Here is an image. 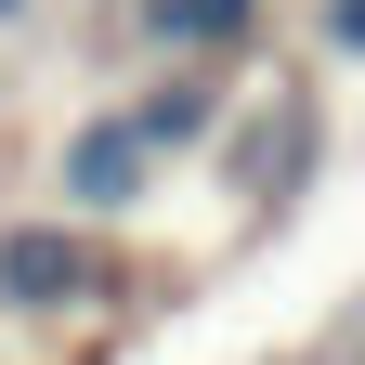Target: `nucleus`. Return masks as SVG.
Wrapping results in <instances>:
<instances>
[{"mask_svg": "<svg viewBox=\"0 0 365 365\" xmlns=\"http://www.w3.org/2000/svg\"><path fill=\"white\" fill-rule=\"evenodd\" d=\"M327 39H339V53H365V0H327Z\"/></svg>", "mask_w": 365, "mask_h": 365, "instance_id": "nucleus-5", "label": "nucleus"}, {"mask_svg": "<svg viewBox=\"0 0 365 365\" xmlns=\"http://www.w3.org/2000/svg\"><path fill=\"white\" fill-rule=\"evenodd\" d=\"M144 170H157V144H144L130 118H78V144H66V196H78V209H130Z\"/></svg>", "mask_w": 365, "mask_h": 365, "instance_id": "nucleus-2", "label": "nucleus"}, {"mask_svg": "<svg viewBox=\"0 0 365 365\" xmlns=\"http://www.w3.org/2000/svg\"><path fill=\"white\" fill-rule=\"evenodd\" d=\"M209 118H222V91H209V78H170L157 105H130V130H144L157 157H182V144H209Z\"/></svg>", "mask_w": 365, "mask_h": 365, "instance_id": "nucleus-4", "label": "nucleus"}, {"mask_svg": "<svg viewBox=\"0 0 365 365\" xmlns=\"http://www.w3.org/2000/svg\"><path fill=\"white\" fill-rule=\"evenodd\" d=\"M0 14H26V0H0Z\"/></svg>", "mask_w": 365, "mask_h": 365, "instance_id": "nucleus-6", "label": "nucleus"}, {"mask_svg": "<svg viewBox=\"0 0 365 365\" xmlns=\"http://www.w3.org/2000/svg\"><path fill=\"white\" fill-rule=\"evenodd\" d=\"M144 39H157V53H248L261 0H144Z\"/></svg>", "mask_w": 365, "mask_h": 365, "instance_id": "nucleus-3", "label": "nucleus"}, {"mask_svg": "<svg viewBox=\"0 0 365 365\" xmlns=\"http://www.w3.org/2000/svg\"><path fill=\"white\" fill-rule=\"evenodd\" d=\"M0 300L14 313L105 300V235H78V222H14V235H0Z\"/></svg>", "mask_w": 365, "mask_h": 365, "instance_id": "nucleus-1", "label": "nucleus"}]
</instances>
